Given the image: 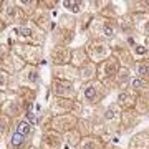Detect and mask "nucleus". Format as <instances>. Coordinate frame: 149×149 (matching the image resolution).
<instances>
[{
	"label": "nucleus",
	"mask_w": 149,
	"mask_h": 149,
	"mask_svg": "<svg viewBox=\"0 0 149 149\" xmlns=\"http://www.w3.org/2000/svg\"><path fill=\"white\" fill-rule=\"evenodd\" d=\"M30 131H32V126H30L27 121L18 123V126H17V133H20L22 136H28V134H30Z\"/></svg>",
	"instance_id": "1"
},
{
	"label": "nucleus",
	"mask_w": 149,
	"mask_h": 149,
	"mask_svg": "<svg viewBox=\"0 0 149 149\" xmlns=\"http://www.w3.org/2000/svg\"><path fill=\"white\" fill-rule=\"evenodd\" d=\"M23 139H25V136H22L20 133H13V136H12V146L13 148H20L22 144H23Z\"/></svg>",
	"instance_id": "2"
},
{
	"label": "nucleus",
	"mask_w": 149,
	"mask_h": 149,
	"mask_svg": "<svg viewBox=\"0 0 149 149\" xmlns=\"http://www.w3.org/2000/svg\"><path fill=\"white\" fill-rule=\"evenodd\" d=\"M95 96H96V90H95V86H86L85 88V100H95Z\"/></svg>",
	"instance_id": "3"
},
{
	"label": "nucleus",
	"mask_w": 149,
	"mask_h": 149,
	"mask_svg": "<svg viewBox=\"0 0 149 149\" xmlns=\"http://www.w3.org/2000/svg\"><path fill=\"white\" fill-rule=\"evenodd\" d=\"M63 5L66 7V8H70V10H73V12H78L80 10V3L78 2H63Z\"/></svg>",
	"instance_id": "4"
},
{
	"label": "nucleus",
	"mask_w": 149,
	"mask_h": 149,
	"mask_svg": "<svg viewBox=\"0 0 149 149\" xmlns=\"http://www.w3.org/2000/svg\"><path fill=\"white\" fill-rule=\"evenodd\" d=\"M138 71L141 74H146V73H149V66H146V65H139L138 66Z\"/></svg>",
	"instance_id": "5"
},
{
	"label": "nucleus",
	"mask_w": 149,
	"mask_h": 149,
	"mask_svg": "<svg viewBox=\"0 0 149 149\" xmlns=\"http://www.w3.org/2000/svg\"><path fill=\"white\" fill-rule=\"evenodd\" d=\"M104 35H106V37H113V35H114V30H113L109 25H106V27H104Z\"/></svg>",
	"instance_id": "6"
},
{
	"label": "nucleus",
	"mask_w": 149,
	"mask_h": 149,
	"mask_svg": "<svg viewBox=\"0 0 149 149\" xmlns=\"http://www.w3.org/2000/svg\"><path fill=\"white\" fill-rule=\"evenodd\" d=\"M27 119H28V121H32V124H35V114H33L32 111L27 113Z\"/></svg>",
	"instance_id": "7"
},
{
	"label": "nucleus",
	"mask_w": 149,
	"mask_h": 149,
	"mask_svg": "<svg viewBox=\"0 0 149 149\" xmlns=\"http://www.w3.org/2000/svg\"><path fill=\"white\" fill-rule=\"evenodd\" d=\"M133 86L134 88H141V86H143V81L136 78V80H133Z\"/></svg>",
	"instance_id": "8"
},
{
	"label": "nucleus",
	"mask_w": 149,
	"mask_h": 149,
	"mask_svg": "<svg viewBox=\"0 0 149 149\" xmlns=\"http://www.w3.org/2000/svg\"><path fill=\"white\" fill-rule=\"evenodd\" d=\"M129 74H128V71H126V70H124V71H121V74H119V80H126V78H128Z\"/></svg>",
	"instance_id": "9"
},
{
	"label": "nucleus",
	"mask_w": 149,
	"mask_h": 149,
	"mask_svg": "<svg viewBox=\"0 0 149 149\" xmlns=\"http://www.w3.org/2000/svg\"><path fill=\"white\" fill-rule=\"evenodd\" d=\"M111 118H114V111H113V109H108L106 111V119H111Z\"/></svg>",
	"instance_id": "10"
},
{
	"label": "nucleus",
	"mask_w": 149,
	"mask_h": 149,
	"mask_svg": "<svg viewBox=\"0 0 149 149\" xmlns=\"http://www.w3.org/2000/svg\"><path fill=\"white\" fill-rule=\"evenodd\" d=\"M81 149H95V144L93 143H88V144H83V148Z\"/></svg>",
	"instance_id": "11"
},
{
	"label": "nucleus",
	"mask_w": 149,
	"mask_h": 149,
	"mask_svg": "<svg viewBox=\"0 0 149 149\" xmlns=\"http://www.w3.org/2000/svg\"><path fill=\"white\" fill-rule=\"evenodd\" d=\"M136 53H139V55H144V53H146V48H143V47H138V48H136Z\"/></svg>",
	"instance_id": "12"
},
{
	"label": "nucleus",
	"mask_w": 149,
	"mask_h": 149,
	"mask_svg": "<svg viewBox=\"0 0 149 149\" xmlns=\"http://www.w3.org/2000/svg\"><path fill=\"white\" fill-rule=\"evenodd\" d=\"M148 32H149V25H148Z\"/></svg>",
	"instance_id": "13"
}]
</instances>
